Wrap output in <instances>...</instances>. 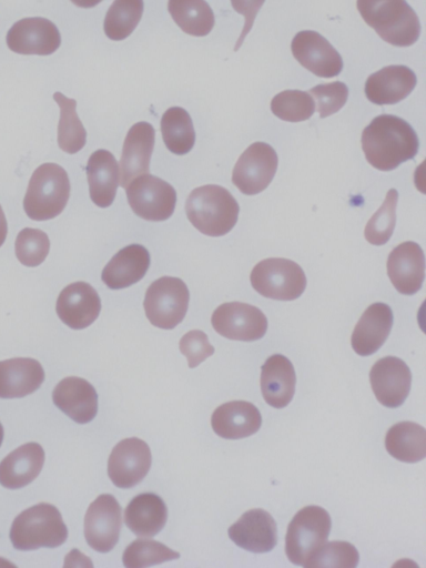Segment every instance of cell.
Wrapping results in <instances>:
<instances>
[{"instance_id":"44","label":"cell","mask_w":426,"mask_h":568,"mask_svg":"<svg viewBox=\"0 0 426 568\" xmlns=\"http://www.w3.org/2000/svg\"><path fill=\"white\" fill-rule=\"evenodd\" d=\"M8 233V224L6 220V215L0 205V246L4 243Z\"/></svg>"},{"instance_id":"45","label":"cell","mask_w":426,"mask_h":568,"mask_svg":"<svg viewBox=\"0 0 426 568\" xmlns=\"http://www.w3.org/2000/svg\"><path fill=\"white\" fill-rule=\"evenodd\" d=\"M102 0H71L72 3L80 8H92L100 3Z\"/></svg>"},{"instance_id":"8","label":"cell","mask_w":426,"mask_h":568,"mask_svg":"<svg viewBox=\"0 0 426 568\" xmlns=\"http://www.w3.org/2000/svg\"><path fill=\"white\" fill-rule=\"evenodd\" d=\"M189 301V288L181 278L162 276L148 287L143 306L152 325L172 329L183 321Z\"/></svg>"},{"instance_id":"20","label":"cell","mask_w":426,"mask_h":568,"mask_svg":"<svg viewBox=\"0 0 426 568\" xmlns=\"http://www.w3.org/2000/svg\"><path fill=\"white\" fill-rule=\"evenodd\" d=\"M387 274L400 294L417 293L425 278V256L422 247L412 241L394 247L387 258Z\"/></svg>"},{"instance_id":"11","label":"cell","mask_w":426,"mask_h":568,"mask_svg":"<svg viewBox=\"0 0 426 568\" xmlns=\"http://www.w3.org/2000/svg\"><path fill=\"white\" fill-rule=\"evenodd\" d=\"M211 323L216 333L233 341H257L267 329L264 313L256 306L242 302H229L217 306Z\"/></svg>"},{"instance_id":"21","label":"cell","mask_w":426,"mask_h":568,"mask_svg":"<svg viewBox=\"0 0 426 568\" xmlns=\"http://www.w3.org/2000/svg\"><path fill=\"white\" fill-rule=\"evenodd\" d=\"M54 405L78 424L91 422L98 413V394L84 378L70 376L52 392Z\"/></svg>"},{"instance_id":"15","label":"cell","mask_w":426,"mask_h":568,"mask_svg":"<svg viewBox=\"0 0 426 568\" xmlns=\"http://www.w3.org/2000/svg\"><path fill=\"white\" fill-rule=\"evenodd\" d=\"M369 382L376 399L385 407L396 408L409 394L412 373L403 359L386 356L371 368Z\"/></svg>"},{"instance_id":"36","label":"cell","mask_w":426,"mask_h":568,"mask_svg":"<svg viewBox=\"0 0 426 568\" xmlns=\"http://www.w3.org/2000/svg\"><path fill=\"white\" fill-rule=\"evenodd\" d=\"M180 557L164 544L150 539H136L123 551L122 561L128 568H143L159 565Z\"/></svg>"},{"instance_id":"23","label":"cell","mask_w":426,"mask_h":568,"mask_svg":"<svg viewBox=\"0 0 426 568\" xmlns=\"http://www.w3.org/2000/svg\"><path fill=\"white\" fill-rule=\"evenodd\" d=\"M416 82V74L408 67L387 65L367 78L365 94L375 104H395L408 97Z\"/></svg>"},{"instance_id":"32","label":"cell","mask_w":426,"mask_h":568,"mask_svg":"<svg viewBox=\"0 0 426 568\" xmlns=\"http://www.w3.org/2000/svg\"><path fill=\"white\" fill-rule=\"evenodd\" d=\"M169 12L182 31L204 37L214 27V13L205 0H169Z\"/></svg>"},{"instance_id":"29","label":"cell","mask_w":426,"mask_h":568,"mask_svg":"<svg viewBox=\"0 0 426 568\" xmlns=\"http://www.w3.org/2000/svg\"><path fill=\"white\" fill-rule=\"evenodd\" d=\"M90 197L99 207L110 206L119 185V164L108 150L94 151L85 168Z\"/></svg>"},{"instance_id":"25","label":"cell","mask_w":426,"mask_h":568,"mask_svg":"<svg viewBox=\"0 0 426 568\" xmlns=\"http://www.w3.org/2000/svg\"><path fill=\"white\" fill-rule=\"evenodd\" d=\"M150 261V253L143 245L130 244L112 256L104 266L101 278L111 290L126 288L142 280Z\"/></svg>"},{"instance_id":"33","label":"cell","mask_w":426,"mask_h":568,"mask_svg":"<svg viewBox=\"0 0 426 568\" xmlns=\"http://www.w3.org/2000/svg\"><path fill=\"white\" fill-rule=\"evenodd\" d=\"M162 139L170 152L176 155L189 153L195 143L193 122L181 106L168 109L161 119Z\"/></svg>"},{"instance_id":"7","label":"cell","mask_w":426,"mask_h":568,"mask_svg":"<svg viewBox=\"0 0 426 568\" xmlns=\"http://www.w3.org/2000/svg\"><path fill=\"white\" fill-rule=\"evenodd\" d=\"M252 287L262 296L277 301H293L306 287L302 267L283 257H268L258 262L251 272Z\"/></svg>"},{"instance_id":"39","label":"cell","mask_w":426,"mask_h":568,"mask_svg":"<svg viewBox=\"0 0 426 568\" xmlns=\"http://www.w3.org/2000/svg\"><path fill=\"white\" fill-rule=\"evenodd\" d=\"M50 250V240L39 229L26 227L16 239L14 251L19 262L26 266L34 267L44 262Z\"/></svg>"},{"instance_id":"30","label":"cell","mask_w":426,"mask_h":568,"mask_svg":"<svg viewBox=\"0 0 426 568\" xmlns=\"http://www.w3.org/2000/svg\"><path fill=\"white\" fill-rule=\"evenodd\" d=\"M168 509L163 499L153 493L135 496L124 510L126 527L139 537H154L165 526Z\"/></svg>"},{"instance_id":"31","label":"cell","mask_w":426,"mask_h":568,"mask_svg":"<svg viewBox=\"0 0 426 568\" xmlns=\"http://www.w3.org/2000/svg\"><path fill=\"white\" fill-rule=\"evenodd\" d=\"M385 447L403 463H417L426 456V430L414 422H399L386 433Z\"/></svg>"},{"instance_id":"46","label":"cell","mask_w":426,"mask_h":568,"mask_svg":"<svg viewBox=\"0 0 426 568\" xmlns=\"http://www.w3.org/2000/svg\"><path fill=\"white\" fill-rule=\"evenodd\" d=\"M2 440H3V427H2V425L0 423V446L2 444Z\"/></svg>"},{"instance_id":"3","label":"cell","mask_w":426,"mask_h":568,"mask_svg":"<svg viewBox=\"0 0 426 568\" xmlns=\"http://www.w3.org/2000/svg\"><path fill=\"white\" fill-rule=\"evenodd\" d=\"M363 20L387 43L414 44L420 36V22L406 0H357Z\"/></svg>"},{"instance_id":"28","label":"cell","mask_w":426,"mask_h":568,"mask_svg":"<svg viewBox=\"0 0 426 568\" xmlns=\"http://www.w3.org/2000/svg\"><path fill=\"white\" fill-rule=\"evenodd\" d=\"M43 463L44 450L40 444H23L0 462V484L9 489L22 488L38 477Z\"/></svg>"},{"instance_id":"13","label":"cell","mask_w":426,"mask_h":568,"mask_svg":"<svg viewBox=\"0 0 426 568\" xmlns=\"http://www.w3.org/2000/svg\"><path fill=\"white\" fill-rule=\"evenodd\" d=\"M152 456L148 444L136 437L119 442L108 460V475L119 488L138 485L149 473Z\"/></svg>"},{"instance_id":"38","label":"cell","mask_w":426,"mask_h":568,"mask_svg":"<svg viewBox=\"0 0 426 568\" xmlns=\"http://www.w3.org/2000/svg\"><path fill=\"white\" fill-rule=\"evenodd\" d=\"M397 200V191L390 189L386 194L384 203L365 226L364 235L368 243L383 245L388 242L395 229Z\"/></svg>"},{"instance_id":"17","label":"cell","mask_w":426,"mask_h":568,"mask_svg":"<svg viewBox=\"0 0 426 568\" xmlns=\"http://www.w3.org/2000/svg\"><path fill=\"white\" fill-rule=\"evenodd\" d=\"M55 311L67 326L72 329H83L98 318L101 300L89 283L74 282L60 292Z\"/></svg>"},{"instance_id":"5","label":"cell","mask_w":426,"mask_h":568,"mask_svg":"<svg viewBox=\"0 0 426 568\" xmlns=\"http://www.w3.org/2000/svg\"><path fill=\"white\" fill-rule=\"evenodd\" d=\"M70 181L63 168L55 163H44L32 173L23 199L28 217L48 221L58 216L70 196Z\"/></svg>"},{"instance_id":"41","label":"cell","mask_w":426,"mask_h":568,"mask_svg":"<svg viewBox=\"0 0 426 568\" xmlns=\"http://www.w3.org/2000/svg\"><path fill=\"white\" fill-rule=\"evenodd\" d=\"M317 103L321 118L329 116L339 111L347 101L348 88L341 81L318 84L310 90Z\"/></svg>"},{"instance_id":"24","label":"cell","mask_w":426,"mask_h":568,"mask_svg":"<svg viewBox=\"0 0 426 568\" xmlns=\"http://www.w3.org/2000/svg\"><path fill=\"white\" fill-rule=\"evenodd\" d=\"M211 425L216 435L225 439H241L255 434L262 425L257 407L245 400L220 405L212 414Z\"/></svg>"},{"instance_id":"26","label":"cell","mask_w":426,"mask_h":568,"mask_svg":"<svg viewBox=\"0 0 426 568\" xmlns=\"http://www.w3.org/2000/svg\"><path fill=\"white\" fill-rule=\"evenodd\" d=\"M296 376L293 364L282 354L270 356L261 367V392L274 408H284L293 399Z\"/></svg>"},{"instance_id":"4","label":"cell","mask_w":426,"mask_h":568,"mask_svg":"<svg viewBox=\"0 0 426 568\" xmlns=\"http://www.w3.org/2000/svg\"><path fill=\"white\" fill-rule=\"evenodd\" d=\"M68 538V528L59 509L48 503L21 511L13 520L10 540L18 550L55 548Z\"/></svg>"},{"instance_id":"14","label":"cell","mask_w":426,"mask_h":568,"mask_svg":"<svg viewBox=\"0 0 426 568\" xmlns=\"http://www.w3.org/2000/svg\"><path fill=\"white\" fill-rule=\"evenodd\" d=\"M291 50L297 62L317 77L333 78L343 69L341 54L316 31L297 32L292 40Z\"/></svg>"},{"instance_id":"16","label":"cell","mask_w":426,"mask_h":568,"mask_svg":"<svg viewBox=\"0 0 426 568\" xmlns=\"http://www.w3.org/2000/svg\"><path fill=\"white\" fill-rule=\"evenodd\" d=\"M7 44L19 54L48 55L60 47L61 36L57 26L45 18H24L9 29Z\"/></svg>"},{"instance_id":"19","label":"cell","mask_w":426,"mask_h":568,"mask_svg":"<svg viewBox=\"0 0 426 568\" xmlns=\"http://www.w3.org/2000/svg\"><path fill=\"white\" fill-rule=\"evenodd\" d=\"M154 140L155 130L148 122H138L130 128L120 160V186L125 189L132 180L149 173Z\"/></svg>"},{"instance_id":"1","label":"cell","mask_w":426,"mask_h":568,"mask_svg":"<svg viewBox=\"0 0 426 568\" xmlns=\"http://www.w3.org/2000/svg\"><path fill=\"white\" fill-rule=\"evenodd\" d=\"M362 149L367 162L379 171H392L414 159L419 141L412 125L393 114H381L362 132Z\"/></svg>"},{"instance_id":"40","label":"cell","mask_w":426,"mask_h":568,"mask_svg":"<svg viewBox=\"0 0 426 568\" xmlns=\"http://www.w3.org/2000/svg\"><path fill=\"white\" fill-rule=\"evenodd\" d=\"M359 554L355 546L347 541L323 544L305 564L306 568L343 567L354 568L358 565Z\"/></svg>"},{"instance_id":"35","label":"cell","mask_w":426,"mask_h":568,"mask_svg":"<svg viewBox=\"0 0 426 568\" xmlns=\"http://www.w3.org/2000/svg\"><path fill=\"white\" fill-rule=\"evenodd\" d=\"M143 13V0H114L104 18V32L111 40L129 37Z\"/></svg>"},{"instance_id":"10","label":"cell","mask_w":426,"mask_h":568,"mask_svg":"<svg viewBox=\"0 0 426 568\" xmlns=\"http://www.w3.org/2000/svg\"><path fill=\"white\" fill-rule=\"evenodd\" d=\"M277 154L265 142L252 143L239 158L233 169L232 182L246 195L264 191L277 170Z\"/></svg>"},{"instance_id":"34","label":"cell","mask_w":426,"mask_h":568,"mask_svg":"<svg viewBox=\"0 0 426 568\" xmlns=\"http://www.w3.org/2000/svg\"><path fill=\"white\" fill-rule=\"evenodd\" d=\"M53 99L60 108L58 145L62 151L74 154L87 142V131L75 111L77 101L67 98L61 92H55Z\"/></svg>"},{"instance_id":"18","label":"cell","mask_w":426,"mask_h":568,"mask_svg":"<svg viewBox=\"0 0 426 568\" xmlns=\"http://www.w3.org/2000/svg\"><path fill=\"white\" fill-rule=\"evenodd\" d=\"M227 534L236 546L255 554L271 551L277 542L276 523L270 513L261 508L245 511Z\"/></svg>"},{"instance_id":"27","label":"cell","mask_w":426,"mask_h":568,"mask_svg":"<svg viewBox=\"0 0 426 568\" xmlns=\"http://www.w3.org/2000/svg\"><path fill=\"white\" fill-rule=\"evenodd\" d=\"M44 381L41 364L29 357L0 361V398H20L34 393Z\"/></svg>"},{"instance_id":"6","label":"cell","mask_w":426,"mask_h":568,"mask_svg":"<svg viewBox=\"0 0 426 568\" xmlns=\"http://www.w3.org/2000/svg\"><path fill=\"white\" fill-rule=\"evenodd\" d=\"M332 527L329 514L316 505L300 509L287 527L285 552L291 562L305 566L326 542Z\"/></svg>"},{"instance_id":"42","label":"cell","mask_w":426,"mask_h":568,"mask_svg":"<svg viewBox=\"0 0 426 568\" xmlns=\"http://www.w3.org/2000/svg\"><path fill=\"white\" fill-rule=\"evenodd\" d=\"M179 347L186 357L190 368L199 366L214 353V347L210 344L207 335L200 329L184 334L180 339Z\"/></svg>"},{"instance_id":"43","label":"cell","mask_w":426,"mask_h":568,"mask_svg":"<svg viewBox=\"0 0 426 568\" xmlns=\"http://www.w3.org/2000/svg\"><path fill=\"white\" fill-rule=\"evenodd\" d=\"M265 0H231L233 9L244 17L245 23L240 38L236 41L235 50H239L245 37L251 31L258 10Z\"/></svg>"},{"instance_id":"37","label":"cell","mask_w":426,"mask_h":568,"mask_svg":"<svg viewBox=\"0 0 426 568\" xmlns=\"http://www.w3.org/2000/svg\"><path fill=\"white\" fill-rule=\"evenodd\" d=\"M271 111L281 120L301 122L313 115L315 102L308 92L285 90L272 99Z\"/></svg>"},{"instance_id":"12","label":"cell","mask_w":426,"mask_h":568,"mask_svg":"<svg viewBox=\"0 0 426 568\" xmlns=\"http://www.w3.org/2000/svg\"><path fill=\"white\" fill-rule=\"evenodd\" d=\"M121 513L120 504L111 494H102L90 504L84 516V537L92 549L108 552L116 545Z\"/></svg>"},{"instance_id":"22","label":"cell","mask_w":426,"mask_h":568,"mask_svg":"<svg viewBox=\"0 0 426 568\" xmlns=\"http://www.w3.org/2000/svg\"><path fill=\"white\" fill-rule=\"evenodd\" d=\"M392 308L382 302L369 305L355 325L351 344L356 354L369 356L387 339L393 326Z\"/></svg>"},{"instance_id":"2","label":"cell","mask_w":426,"mask_h":568,"mask_svg":"<svg viewBox=\"0 0 426 568\" xmlns=\"http://www.w3.org/2000/svg\"><path fill=\"white\" fill-rule=\"evenodd\" d=\"M239 204L223 186L207 184L195 187L185 203V212L192 225L207 236L227 234L236 224Z\"/></svg>"},{"instance_id":"9","label":"cell","mask_w":426,"mask_h":568,"mask_svg":"<svg viewBox=\"0 0 426 568\" xmlns=\"http://www.w3.org/2000/svg\"><path fill=\"white\" fill-rule=\"evenodd\" d=\"M125 190L132 211L143 220L165 221L174 212L176 203L174 187L155 175L148 173L139 175Z\"/></svg>"}]
</instances>
